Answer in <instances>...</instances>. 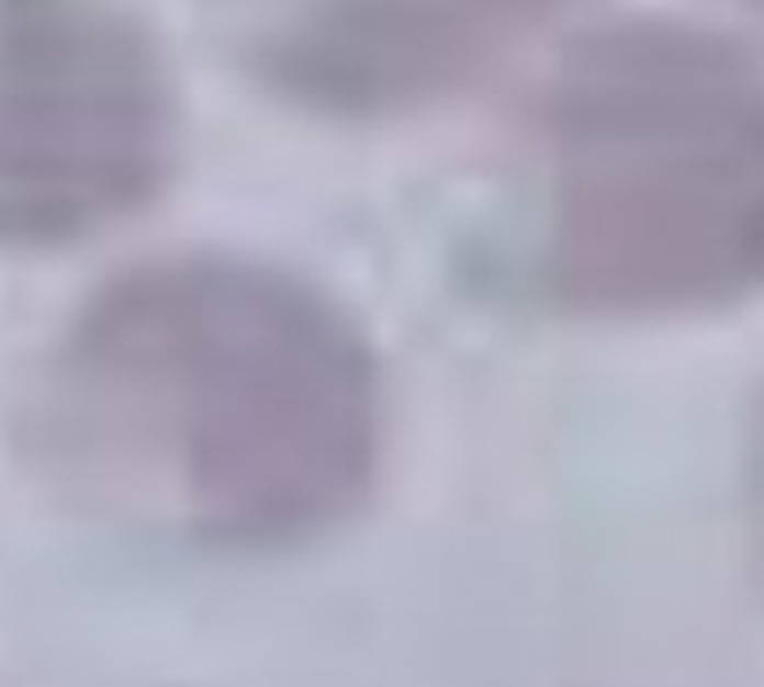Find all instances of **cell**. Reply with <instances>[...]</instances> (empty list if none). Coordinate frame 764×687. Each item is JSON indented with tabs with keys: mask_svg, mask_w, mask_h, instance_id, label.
I'll return each instance as SVG.
<instances>
[{
	"mask_svg": "<svg viewBox=\"0 0 764 687\" xmlns=\"http://www.w3.org/2000/svg\"><path fill=\"white\" fill-rule=\"evenodd\" d=\"M373 373L306 288L167 266L113 288L45 369L41 468L117 526L266 544L338 517L373 459Z\"/></svg>",
	"mask_w": 764,
	"mask_h": 687,
	"instance_id": "obj_1",
	"label": "cell"
},
{
	"mask_svg": "<svg viewBox=\"0 0 764 687\" xmlns=\"http://www.w3.org/2000/svg\"><path fill=\"white\" fill-rule=\"evenodd\" d=\"M675 100L566 90L540 122V279L576 311H693L764 283V167L688 158Z\"/></svg>",
	"mask_w": 764,
	"mask_h": 687,
	"instance_id": "obj_2",
	"label": "cell"
},
{
	"mask_svg": "<svg viewBox=\"0 0 764 687\" xmlns=\"http://www.w3.org/2000/svg\"><path fill=\"white\" fill-rule=\"evenodd\" d=\"M171 94L94 0H0V243H55L139 207L167 167Z\"/></svg>",
	"mask_w": 764,
	"mask_h": 687,
	"instance_id": "obj_3",
	"label": "cell"
},
{
	"mask_svg": "<svg viewBox=\"0 0 764 687\" xmlns=\"http://www.w3.org/2000/svg\"><path fill=\"white\" fill-rule=\"evenodd\" d=\"M531 0H289L270 59L324 104H405L476 64Z\"/></svg>",
	"mask_w": 764,
	"mask_h": 687,
	"instance_id": "obj_4",
	"label": "cell"
},
{
	"mask_svg": "<svg viewBox=\"0 0 764 687\" xmlns=\"http://www.w3.org/2000/svg\"><path fill=\"white\" fill-rule=\"evenodd\" d=\"M746 534H751L755 562L764 571V414H760L751 454H746Z\"/></svg>",
	"mask_w": 764,
	"mask_h": 687,
	"instance_id": "obj_5",
	"label": "cell"
}]
</instances>
